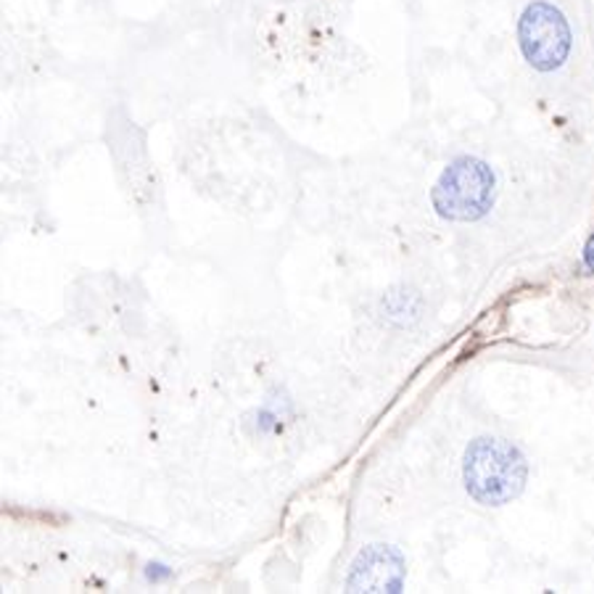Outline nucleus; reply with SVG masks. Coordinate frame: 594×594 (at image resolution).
<instances>
[{
    "label": "nucleus",
    "instance_id": "1",
    "mask_svg": "<svg viewBox=\"0 0 594 594\" xmlns=\"http://www.w3.org/2000/svg\"><path fill=\"white\" fill-rule=\"evenodd\" d=\"M463 481L478 505L502 507L524 492L529 463L511 441L481 436L465 452Z\"/></svg>",
    "mask_w": 594,
    "mask_h": 594
},
{
    "label": "nucleus",
    "instance_id": "2",
    "mask_svg": "<svg viewBox=\"0 0 594 594\" xmlns=\"http://www.w3.org/2000/svg\"><path fill=\"white\" fill-rule=\"evenodd\" d=\"M494 172L476 156H460L441 172L434 188V206L444 220H481L494 204Z\"/></svg>",
    "mask_w": 594,
    "mask_h": 594
},
{
    "label": "nucleus",
    "instance_id": "3",
    "mask_svg": "<svg viewBox=\"0 0 594 594\" xmlns=\"http://www.w3.org/2000/svg\"><path fill=\"white\" fill-rule=\"evenodd\" d=\"M518 46L531 69L550 75L571 56V24L555 3L533 0L518 20Z\"/></svg>",
    "mask_w": 594,
    "mask_h": 594
},
{
    "label": "nucleus",
    "instance_id": "4",
    "mask_svg": "<svg viewBox=\"0 0 594 594\" xmlns=\"http://www.w3.org/2000/svg\"><path fill=\"white\" fill-rule=\"evenodd\" d=\"M402 581L404 560L391 547H373L362 553L349 576V586L360 592H399Z\"/></svg>",
    "mask_w": 594,
    "mask_h": 594
},
{
    "label": "nucleus",
    "instance_id": "5",
    "mask_svg": "<svg viewBox=\"0 0 594 594\" xmlns=\"http://www.w3.org/2000/svg\"><path fill=\"white\" fill-rule=\"evenodd\" d=\"M581 264H584V270L594 275V233L590 235V241H586L584 254H581Z\"/></svg>",
    "mask_w": 594,
    "mask_h": 594
}]
</instances>
